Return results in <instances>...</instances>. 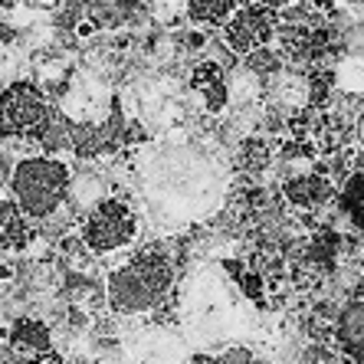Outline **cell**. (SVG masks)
I'll return each instance as SVG.
<instances>
[{"label": "cell", "instance_id": "cell-7", "mask_svg": "<svg viewBox=\"0 0 364 364\" xmlns=\"http://www.w3.org/2000/svg\"><path fill=\"white\" fill-rule=\"evenodd\" d=\"M272 33H276V17H272V10L259 7V4L240 7L227 20V26H223V36H227L230 50L243 53V56H250L256 50H266V43L272 40Z\"/></svg>", "mask_w": 364, "mask_h": 364}, {"label": "cell", "instance_id": "cell-17", "mask_svg": "<svg viewBox=\"0 0 364 364\" xmlns=\"http://www.w3.org/2000/svg\"><path fill=\"white\" fill-rule=\"evenodd\" d=\"M348 50L358 53V56H364V23H355L351 30H348Z\"/></svg>", "mask_w": 364, "mask_h": 364}, {"label": "cell", "instance_id": "cell-15", "mask_svg": "<svg viewBox=\"0 0 364 364\" xmlns=\"http://www.w3.org/2000/svg\"><path fill=\"white\" fill-rule=\"evenodd\" d=\"M217 361L220 364H253V351L246 345H227V351H223Z\"/></svg>", "mask_w": 364, "mask_h": 364}, {"label": "cell", "instance_id": "cell-13", "mask_svg": "<svg viewBox=\"0 0 364 364\" xmlns=\"http://www.w3.org/2000/svg\"><path fill=\"white\" fill-rule=\"evenodd\" d=\"M14 341L20 345V351L23 348H30V351H50V328L40 322H33V318H23V322L14 325Z\"/></svg>", "mask_w": 364, "mask_h": 364}, {"label": "cell", "instance_id": "cell-9", "mask_svg": "<svg viewBox=\"0 0 364 364\" xmlns=\"http://www.w3.org/2000/svg\"><path fill=\"white\" fill-rule=\"evenodd\" d=\"M338 341L351 364H364V292L351 299L338 315Z\"/></svg>", "mask_w": 364, "mask_h": 364}, {"label": "cell", "instance_id": "cell-12", "mask_svg": "<svg viewBox=\"0 0 364 364\" xmlns=\"http://www.w3.org/2000/svg\"><path fill=\"white\" fill-rule=\"evenodd\" d=\"M341 207L351 217V223L364 233V171H355L345 181V187H341Z\"/></svg>", "mask_w": 364, "mask_h": 364}, {"label": "cell", "instance_id": "cell-16", "mask_svg": "<svg viewBox=\"0 0 364 364\" xmlns=\"http://www.w3.org/2000/svg\"><path fill=\"white\" fill-rule=\"evenodd\" d=\"M23 213H20L17 200H0V227H10L14 220H20Z\"/></svg>", "mask_w": 364, "mask_h": 364}, {"label": "cell", "instance_id": "cell-14", "mask_svg": "<svg viewBox=\"0 0 364 364\" xmlns=\"http://www.w3.org/2000/svg\"><path fill=\"white\" fill-rule=\"evenodd\" d=\"M0 240H4V246H14V250H17V246H26V240H30V227L23 223V217L14 220L10 227H4V237Z\"/></svg>", "mask_w": 364, "mask_h": 364}, {"label": "cell", "instance_id": "cell-3", "mask_svg": "<svg viewBox=\"0 0 364 364\" xmlns=\"http://www.w3.org/2000/svg\"><path fill=\"white\" fill-rule=\"evenodd\" d=\"M174 289V266L168 256L144 250L132 256L119 269H112L105 282V296H109L112 312L119 315H144L158 309Z\"/></svg>", "mask_w": 364, "mask_h": 364}, {"label": "cell", "instance_id": "cell-4", "mask_svg": "<svg viewBox=\"0 0 364 364\" xmlns=\"http://www.w3.org/2000/svg\"><path fill=\"white\" fill-rule=\"evenodd\" d=\"M69 168L60 158H23L10 171V194L23 217L50 220L69 197Z\"/></svg>", "mask_w": 364, "mask_h": 364}, {"label": "cell", "instance_id": "cell-1", "mask_svg": "<svg viewBox=\"0 0 364 364\" xmlns=\"http://www.w3.org/2000/svg\"><path fill=\"white\" fill-rule=\"evenodd\" d=\"M132 174L144 213L161 230L210 220L230 197V164L184 132L144 144L132 161Z\"/></svg>", "mask_w": 364, "mask_h": 364}, {"label": "cell", "instance_id": "cell-2", "mask_svg": "<svg viewBox=\"0 0 364 364\" xmlns=\"http://www.w3.org/2000/svg\"><path fill=\"white\" fill-rule=\"evenodd\" d=\"M243 292L233 289L230 276L203 263L187 272L178 289V325L187 345L197 351L223 348L243 331Z\"/></svg>", "mask_w": 364, "mask_h": 364}, {"label": "cell", "instance_id": "cell-5", "mask_svg": "<svg viewBox=\"0 0 364 364\" xmlns=\"http://www.w3.org/2000/svg\"><path fill=\"white\" fill-rule=\"evenodd\" d=\"M135 233H138L135 210L125 200L109 197V200H102L99 207H92L85 213L79 237H82L85 250H92V253H115V250L132 243Z\"/></svg>", "mask_w": 364, "mask_h": 364}, {"label": "cell", "instance_id": "cell-20", "mask_svg": "<svg viewBox=\"0 0 364 364\" xmlns=\"http://www.w3.org/2000/svg\"><path fill=\"white\" fill-rule=\"evenodd\" d=\"M50 4H60V0H50Z\"/></svg>", "mask_w": 364, "mask_h": 364}, {"label": "cell", "instance_id": "cell-10", "mask_svg": "<svg viewBox=\"0 0 364 364\" xmlns=\"http://www.w3.org/2000/svg\"><path fill=\"white\" fill-rule=\"evenodd\" d=\"M240 10V0H187V20L197 26H227Z\"/></svg>", "mask_w": 364, "mask_h": 364}, {"label": "cell", "instance_id": "cell-8", "mask_svg": "<svg viewBox=\"0 0 364 364\" xmlns=\"http://www.w3.org/2000/svg\"><path fill=\"white\" fill-rule=\"evenodd\" d=\"M132 364H191L184 338L168 328H144L128 345Z\"/></svg>", "mask_w": 364, "mask_h": 364}, {"label": "cell", "instance_id": "cell-11", "mask_svg": "<svg viewBox=\"0 0 364 364\" xmlns=\"http://www.w3.org/2000/svg\"><path fill=\"white\" fill-rule=\"evenodd\" d=\"M328 194H331V187L325 184L322 178H292L286 184V197L292 203H299V207H315V203H322V200H328Z\"/></svg>", "mask_w": 364, "mask_h": 364}, {"label": "cell", "instance_id": "cell-19", "mask_svg": "<svg viewBox=\"0 0 364 364\" xmlns=\"http://www.w3.org/2000/svg\"><path fill=\"white\" fill-rule=\"evenodd\" d=\"M358 138L364 141V112H361V119H358Z\"/></svg>", "mask_w": 364, "mask_h": 364}, {"label": "cell", "instance_id": "cell-18", "mask_svg": "<svg viewBox=\"0 0 364 364\" xmlns=\"http://www.w3.org/2000/svg\"><path fill=\"white\" fill-rule=\"evenodd\" d=\"M253 4H259V7H266V10H282V7H292L296 0H253Z\"/></svg>", "mask_w": 364, "mask_h": 364}, {"label": "cell", "instance_id": "cell-6", "mask_svg": "<svg viewBox=\"0 0 364 364\" xmlns=\"http://www.w3.org/2000/svg\"><path fill=\"white\" fill-rule=\"evenodd\" d=\"M46 119H50V105L33 82H14L0 92V138L36 132Z\"/></svg>", "mask_w": 364, "mask_h": 364}]
</instances>
